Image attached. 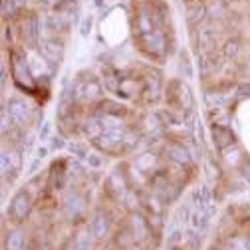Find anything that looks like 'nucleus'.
Returning a JSON list of instances; mask_svg holds the SVG:
<instances>
[{
  "label": "nucleus",
  "instance_id": "nucleus-1",
  "mask_svg": "<svg viewBox=\"0 0 250 250\" xmlns=\"http://www.w3.org/2000/svg\"><path fill=\"white\" fill-rule=\"evenodd\" d=\"M6 111L10 115V121L18 127H26L32 121V107H30L24 100H10L6 105Z\"/></svg>",
  "mask_w": 250,
  "mask_h": 250
},
{
  "label": "nucleus",
  "instance_id": "nucleus-2",
  "mask_svg": "<svg viewBox=\"0 0 250 250\" xmlns=\"http://www.w3.org/2000/svg\"><path fill=\"white\" fill-rule=\"evenodd\" d=\"M10 66H12V76H14L16 83H18L22 89H26V83H28V85L32 83V72H30L24 56L18 54V52H12V54H10Z\"/></svg>",
  "mask_w": 250,
  "mask_h": 250
},
{
  "label": "nucleus",
  "instance_id": "nucleus-3",
  "mask_svg": "<svg viewBox=\"0 0 250 250\" xmlns=\"http://www.w3.org/2000/svg\"><path fill=\"white\" fill-rule=\"evenodd\" d=\"M30 208H32V205H30L28 193H26V191H18V193L12 197V201H10V210H8V214L14 218L16 223H22L24 218L30 214Z\"/></svg>",
  "mask_w": 250,
  "mask_h": 250
},
{
  "label": "nucleus",
  "instance_id": "nucleus-4",
  "mask_svg": "<svg viewBox=\"0 0 250 250\" xmlns=\"http://www.w3.org/2000/svg\"><path fill=\"white\" fill-rule=\"evenodd\" d=\"M40 32H42V30H40V18H38V14L32 12L24 20V40H26V44L30 48H34L38 44Z\"/></svg>",
  "mask_w": 250,
  "mask_h": 250
},
{
  "label": "nucleus",
  "instance_id": "nucleus-5",
  "mask_svg": "<svg viewBox=\"0 0 250 250\" xmlns=\"http://www.w3.org/2000/svg\"><path fill=\"white\" fill-rule=\"evenodd\" d=\"M42 56L52 62V64H60L62 56H64V44L56 38H48L44 44H42Z\"/></svg>",
  "mask_w": 250,
  "mask_h": 250
},
{
  "label": "nucleus",
  "instance_id": "nucleus-6",
  "mask_svg": "<svg viewBox=\"0 0 250 250\" xmlns=\"http://www.w3.org/2000/svg\"><path fill=\"white\" fill-rule=\"evenodd\" d=\"M212 139H214V145L216 149L225 151L227 147H230L234 143V135L229 127H225V125H212Z\"/></svg>",
  "mask_w": 250,
  "mask_h": 250
},
{
  "label": "nucleus",
  "instance_id": "nucleus-7",
  "mask_svg": "<svg viewBox=\"0 0 250 250\" xmlns=\"http://www.w3.org/2000/svg\"><path fill=\"white\" fill-rule=\"evenodd\" d=\"M167 155H169V159L171 161H175V163H179V165H187L191 161V157H189V151L185 149V145H179V143H171V145H167Z\"/></svg>",
  "mask_w": 250,
  "mask_h": 250
},
{
  "label": "nucleus",
  "instance_id": "nucleus-8",
  "mask_svg": "<svg viewBox=\"0 0 250 250\" xmlns=\"http://www.w3.org/2000/svg\"><path fill=\"white\" fill-rule=\"evenodd\" d=\"M91 232L96 234L98 238H104L107 234V218L104 212H98L96 216H93V221H91Z\"/></svg>",
  "mask_w": 250,
  "mask_h": 250
},
{
  "label": "nucleus",
  "instance_id": "nucleus-9",
  "mask_svg": "<svg viewBox=\"0 0 250 250\" xmlns=\"http://www.w3.org/2000/svg\"><path fill=\"white\" fill-rule=\"evenodd\" d=\"M6 250H24V236L18 230H12L6 234V242H4Z\"/></svg>",
  "mask_w": 250,
  "mask_h": 250
},
{
  "label": "nucleus",
  "instance_id": "nucleus-10",
  "mask_svg": "<svg viewBox=\"0 0 250 250\" xmlns=\"http://www.w3.org/2000/svg\"><path fill=\"white\" fill-rule=\"evenodd\" d=\"M102 96V87H100V83L98 82H89V83H85L83 85V98L87 100V102H93V100H98Z\"/></svg>",
  "mask_w": 250,
  "mask_h": 250
},
{
  "label": "nucleus",
  "instance_id": "nucleus-11",
  "mask_svg": "<svg viewBox=\"0 0 250 250\" xmlns=\"http://www.w3.org/2000/svg\"><path fill=\"white\" fill-rule=\"evenodd\" d=\"M238 52H240V40H238V38H230V40H227V44L223 46V54H225V58H229V60H232Z\"/></svg>",
  "mask_w": 250,
  "mask_h": 250
},
{
  "label": "nucleus",
  "instance_id": "nucleus-12",
  "mask_svg": "<svg viewBox=\"0 0 250 250\" xmlns=\"http://www.w3.org/2000/svg\"><path fill=\"white\" fill-rule=\"evenodd\" d=\"M205 14H207V8H205L203 4L189 6V20H191L193 24H197L199 20H203V18H205Z\"/></svg>",
  "mask_w": 250,
  "mask_h": 250
},
{
  "label": "nucleus",
  "instance_id": "nucleus-13",
  "mask_svg": "<svg viewBox=\"0 0 250 250\" xmlns=\"http://www.w3.org/2000/svg\"><path fill=\"white\" fill-rule=\"evenodd\" d=\"M199 36H201V44L207 46V48H210L214 44V40H216L214 32H212V30H208V28H203L201 32H199Z\"/></svg>",
  "mask_w": 250,
  "mask_h": 250
},
{
  "label": "nucleus",
  "instance_id": "nucleus-14",
  "mask_svg": "<svg viewBox=\"0 0 250 250\" xmlns=\"http://www.w3.org/2000/svg\"><path fill=\"white\" fill-rule=\"evenodd\" d=\"M18 4H16V0H2V14L4 16H12L16 12Z\"/></svg>",
  "mask_w": 250,
  "mask_h": 250
},
{
  "label": "nucleus",
  "instance_id": "nucleus-15",
  "mask_svg": "<svg viewBox=\"0 0 250 250\" xmlns=\"http://www.w3.org/2000/svg\"><path fill=\"white\" fill-rule=\"evenodd\" d=\"M89 30H91V18L87 16V18H83V22L80 26V34L82 36H89Z\"/></svg>",
  "mask_w": 250,
  "mask_h": 250
},
{
  "label": "nucleus",
  "instance_id": "nucleus-16",
  "mask_svg": "<svg viewBox=\"0 0 250 250\" xmlns=\"http://www.w3.org/2000/svg\"><path fill=\"white\" fill-rule=\"evenodd\" d=\"M68 149L74 153V155H78V157H85V149L82 147V145H76V143H70L68 145Z\"/></svg>",
  "mask_w": 250,
  "mask_h": 250
},
{
  "label": "nucleus",
  "instance_id": "nucleus-17",
  "mask_svg": "<svg viewBox=\"0 0 250 250\" xmlns=\"http://www.w3.org/2000/svg\"><path fill=\"white\" fill-rule=\"evenodd\" d=\"M8 119H10L8 111H6V109H2V135H6V133H8Z\"/></svg>",
  "mask_w": 250,
  "mask_h": 250
},
{
  "label": "nucleus",
  "instance_id": "nucleus-18",
  "mask_svg": "<svg viewBox=\"0 0 250 250\" xmlns=\"http://www.w3.org/2000/svg\"><path fill=\"white\" fill-rule=\"evenodd\" d=\"M62 147H66L64 139H62V137H54L52 139V149H62Z\"/></svg>",
  "mask_w": 250,
  "mask_h": 250
},
{
  "label": "nucleus",
  "instance_id": "nucleus-19",
  "mask_svg": "<svg viewBox=\"0 0 250 250\" xmlns=\"http://www.w3.org/2000/svg\"><path fill=\"white\" fill-rule=\"evenodd\" d=\"M48 135H50V123H44V127L40 129V139L44 141V139H48Z\"/></svg>",
  "mask_w": 250,
  "mask_h": 250
},
{
  "label": "nucleus",
  "instance_id": "nucleus-20",
  "mask_svg": "<svg viewBox=\"0 0 250 250\" xmlns=\"http://www.w3.org/2000/svg\"><path fill=\"white\" fill-rule=\"evenodd\" d=\"M87 159H89V163H91L93 167H100V165H102V161L98 159V155H89V157H87Z\"/></svg>",
  "mask_w": 250,
  "mask_h": 250
},
{
  "label": "nucleus",
  "instance_id": "nucleus-21",
  "mask_svg": "<svg viewBox=\"0 0 250 250\" xmlns=\"http://www.w3.org/2000/svg\"><path fill=\"white\" fill-rule=\"evenodd\" d=\"M244 179H246V183L250 185V163L244 165Z\"/></svg>",
  "mask_w": 250,
  "mask_h": 250
},
{
  "label": "nucleus",
  "instance_id": "nucleus-22",
  "mask_svg": "<svg viewBox=\"0 0 250 250\" xmlns=\"http://www.w3.org/2000/svg\"><path fill=\"white\" fill-rule=\"evenodd\" d=\"M46 155H48V149H46V147H40V149H38V159H44Z\"/></svg>",
  "mask_w": 250,
  "mask_h": 250
},
{
  "label": "nucleus",
  "instance_id": "nucleus-23",
  "mask_svg": "<svg viewBox=\"0 0 250 250\" xmlns=\"http://www.w3.org/2000/svg\"><path fill=\"white\" fill-rule=\"evenodd\" d=\"M26 2H28V0H16V4H18V8H20V6H24Z\"/></svg>",
  "mask_w": 250,
  "mask_h": 250
}]
</instances>
